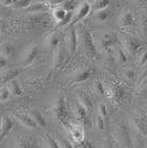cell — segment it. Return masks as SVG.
Returning <instances> with one entry per match:
<instances>
[{
  "label": "cell",
  "instance_id": "30bf717a",
  "mask_svg": "<svg viewBox=\"0 0 147 148\" xmlns=\"http://www.w3.org/2000/svg\"><path fill=\"white\" fill-rule=\"evenodd\" d=\"M78 38H79V40L82 42V45L86 50V52H89L91 56L96 53V47H95L94 40H93V36L91 33H89L84 29H82L78 33Z\"/></svg>",
  "mask_w": 147,
  "mask_h": 148
},
{
  "label": "cell",
  "instance_id": "ba28073f",
  "mask_svg": "<svg viewBox=\"0 0 147 148\" xmlns=\"http://www.w3.org/2000/svg\"><path fill=\"white\" fill-rule=\"evenodd\" d=\"M67 130L72 143H81L85 139L84 126H82L81 124L71 122L70 125L67 127Z\"/></svg>",
  "mask_w": 147,
  "mask_h": 148
},
{
  "label": "cell",
  "instance_id": "f546056e",
  "mask_svg": "<svg viewBox=\"0 0 147 148\" xmlns=\"http://www.w3.org/2000/svg\"><path fill=\"white\" fill-rule=\"evenodd\" d=\"M123 76H124V79H125L126 81L133 82V81L136 80L137 73H136V71H135L134 68L127 66V68H125L124 70H123Z\"/></svg>",
  "mask_w": 147,
  "mask_h": 148
},
{
  "label": "cell",
  "instance_id": "ac0fdd59",
  "mask_svg": "<svg viewBox=\"0 0 147 148\" xmlns=\"http://www.w3.org/2000/svg\"><path fill=\"white\" fill-rule=\"evenodd\" d=\"M19 73H20V70H18V69H9V70L3 71L2 73L0 74V84H1V86L7 85L10 81L16 80V76Z\"/></svg>",
  "mask_w": 147,
  "mask_h": 148
},
{
  "label": "cell",
  "instance_id": "8d00e7d4",
  "mask_svg": "<svg viewBox=\"0 0 147 148\" xmlns=\"http://www.w3.org/2000/svg\"><path fill=\"white\" fill-rule=\"evenodd\" d=\"M72 144H73L74 148H95V146L92 143L90 140H86V139H84L81 143H72Z\"/></svg>",
  "mask_w": 147,
  "mask_h": 148
},
{
  "label": "cell",
  "instance_id": "f1b7e54d",
  "mask_svg": "<svg viewBox=\"0 0 147 148\" xmlns=\"http://www.w3.org/2000/svg\"><path fill=\"white\" fill-rule=\"evenodd\" d=\"M110 3H111L110 0H98V1L93 2L92 10H94V12L106 10L109 8V6H110Z\"/></svg>",
  "mask_w": 147,
  "mask_h": 148
},
{
  "label": "cell",
  "instance_id": "484cf974",
  "mask_svg": "<svg viewBox=\"0 0 147 148\" xmlns=\"http://www.w3.org/2000/svg\"><path fill=\"white\" fill-rule=\"evenodd\" d=\"M7 86L9 88L11 95H13L14 97H21V96L23 95V91H22V88L20 86V84H19V82L17 81V79L10 81V82L7 84Z\"/></svg>",
  "mask_w": 147,
  "mask_h": 148
},
{
  "label": "cell",
  "instance_id": "7a4b0ae2",
  "mask_svg": "<svg viewBox=\"0 0 147 148\" xmlns=\"http://www.w3.org/2000/svg\"><path fill=\"white\" fill-rule=\"evenodd\" d=\"M95 47H98L104 53H113V49L117 45V37L112 32H102L96 39H94Z\"/></svg>",
  "mask_w": 147,
  "mask_h": 148
},
{
  "label": "cell",
  "instance_id": "7c38bea8",
  "mask_svg": "<svg viewBox=\"0 0 147 148\" xmlns=\"http://www.w3.org/2000/svg\"><path fill=\"white\" fill-rule=\"evenodd\" d=\"M72 113H73V116L76 121V123L81 124L82 126L87 125L90 123V118H89V112L86 111L85 108L80 104V103H75L72 107Z\"/></svg>",
  "mask_w": 147,
  "mask_h": 148
},
{
  "label": "cell",
  "instance_id": "83f0119b",
  "mask_svg": "<svg viewBox=\"0 0 147 148\" xmlns=\"http://www.w3.org/2000/svg\"><path fill=\"white\" fill-rule=\"evenodd\" d=\"M138 30L143 39L147 38V16L146 14H142L138 22Z\"/></svg>",
  "mask_w": 147,
  "mask_h": 148
},
{
  "label": "cell",
  "instance_id": "ee69618b",
  "mask_svg": "<svg viewBox=\"0 0 147 148\" xmlns=\"http://www.w3.org/2000/svg\"><path fill=\"white\" fill-rule=\"evenodd\" d=\"M1 132H2V122H1V118H0V136H1Z\"/></svg>",
  "mask_w": 147,
  "mask_h": 148
},
{
  "label": "cell",
  "instance_id": "f35d334b",
  "mask_svg": "<svg viewBox=\"0 0 147 148\" xmlns=\"http://www.w3.org/2000/svg\"><path fill=\"white\" fill-rule=\"evenodd\" d=\"M33 1L31 0H17L14 2V6L18 7V8H23V9H28L29 7L32 5Z\"/></svg>",
  "mask_w": 147,
  "mask_h": 148
},
{
  "label": "cell",
  "instance_id": "2e32d148",
  "mask_svg": "<svg viewBox=\"0 0 147 148\" xmlns=\"http://www.w3.org/2000/svg\"><path fill=\"white\" fill-rule=\"evenodd\" d=\"M76 99H78L76 102L80 103L89 113L93 110L92 99L90 97V95L86 92H84V91H78V93H76Z\"/></svg>",
  "mask_w": 147,
  "mask_h": 148
},
{
  "label": "cell",
  "instance_id": "3957f363",
  "mask_svg": "<svg viewBox=\"0 0 147 148\" xmlns=\"http://www.w3.org/2000/svg\"><path fill=\"white\" fill-rule=\"evenodd\" d=\"M121 47L127 56H133L138 51V49H141L142 41L139 38L132 34H123L121 37Z\"/></svg>",
  "mask_w": 147,
  "mask_h": 148
},
{
  "label": "cell",
  "instance_id": "52a82bcc",
  "mask_svg": "<svg viewBox=\"0 0 147 148\" xmlns=\"http://www.w3.org/2000/svg\"><path fill=\"white\" fill-rule=\"evenodd\" d=\"M92 11V3L91 2H81L79 7L75 9V11L73 12V16H72V20L70 22V25L69 27H73L74 25H76L78 22L82 21L83 19L87 17V14Z\"/></svg>",
  "mask_w": 147,
  "mask_h": 148
},
{
  "label": "cell",
  "instance_id": "603a6c76",
  "mask_svg": "<svg viewBox=\"0 0 147 148\" xmlns=\"http://www.w3.org/2000/svg\"><path fill=\"white\" fill-rule=\"evenodd\" d=\"M30 116L32 117V119L36 122V124L38 125V127H43L45 128L47 127V121L43 116V114L41 112L37 110V108H32L30 112H29Z\"/></svg>",
  "mask_w": 147,
  "mask_h": 148
},
{
  "label": "cell",
  "instance_id": "ab89813d",
  "mask_svg": "<svg viewBox=\"0 0 147 148\" xmlns=\"http://www.w3.org/2000/svg\"><path fill=\"white\" fill-rule=\"evenodd\" d=\"M147 80V65L143 68V72L141 73V75L138 76V80H137V84L141 85L143 82H145Z\"/></svg>",
  "mask_w": 147,
  "mask_h": 148
},
{
  "label": "cell",
  "instance_id": "4316f807",
  "mask_svg": "<svg viewBox=\"0 0 147 148\" xmlns=\"http://www.w3.org/2000/svg\"><path fill=\"white\" fill-rule=\"evenodd\" d=\"M14 54V47L10 42H3L0 44V56L9 59Z\"/></svg>",
  "mask_w": 147,
  "mask_h": 148
},
{
  "label": "cell",
  "instance_id": "1f68e13d",
  "mask_svg": "<svg viewBox=\"0 0 147 148\" xmlns=\"http://www.w3.org/2000/svg\"><path fill=\"white\" fill-rule=\"evenodd\" d=\"M55 139H56V142L59 144L60 148H74L72 142L69 140L65 137H63V136H56Z\"/></svg>",
  "mask_w": 147,
  "mask_h": 148
},
{
  "label": "cell",
  "instance_id": "cb8c5ba5",
  "mask_svg": "<svg viewBox=\"0 0 147 148\" xmlns=\"http://www.w3.org/2000/svg\"><path fill=\"white\" fill-rule=\"evenodd\" d=\"M49 8V2H32V5L27 9V11L30 13H42L48 11Z\"/></svg>",
  "mask_w": 147,
  "mask_h": 148
},
{
  "label": "cell",
  "instance_id": "9c48e42d",
  "mask_svg": "<svg viewBox=\"0 0 147 148\" xmlns=\"http://www.w3.org/2000/svg\"><path fill=\"white\" fill-rule=\"evenodd\" d=\"M116 142L125 148H129L132 146V139H131V135H129L128 128L124 125V124L120 123L116 126Z\"/></svg>",
  "mask_w": 147,
  "mask_h": 148
},
{
  "label": "cell",
  "instance_id": "d6986e66",
  "mask_svg": "<svg viewBox=\"0 0 147 148\" xmlns=\"http://www.w3.org/2000/svg\"><path fill=\"white\" fill-rule=\"evenodd\" d=\"M40 148H60L55 137L50 134H44L40 139Z\"/></svg>",
  "mask_w": 147,
  "mask_h": 148
},
{
  "label": "cell",
  "instance_id": "d590c367",
  "mask_svg": "<svg viewBox=\"0 0 147 148\" xmlns=\"http://www.w3.org/2000/svg\"><path fill=\"white\" fill-rule=\"evenodd\" d=\"M105 119L106 118L102 117L101 115H96V117H95V125H96V128L98 130H101V132H103L105 130Z\"/></svg>",
  "mask_w": 147,
  "mask_h": 148
},
{
  "label": "cell",
  "instance_id": "7402d4cb",
  "mask_svg": "<svg viewBox=\"0 0 147 148\" xmlns=\"http://www.w3.org/2000/svg\"><path fill=\"white\" fill-rule=\"evenodd\" d=\"M133 125H134L135 130H137L142 135H146L147 134V118L138 116L134 117L133 119Z\"/></svg>",
  "mask_w": 147,
  "mask_h": 148
},
{
  "label": "cell",
  "instance_id": "8992f818",
  "mask_svg": "<svg viewBox=\"0 0 147 148\" xmlns=\"http://www.w3.org/2000/svg\"><path fill=\"white\" fill-rule=\"evenodd\" d=\"M64 43L67 47V51L70 53V56H73L74 53L78 50V45H79V38H78V32L74 27H70L67 29L65 37H64Z\"/></svg>",
  "mask_w": 147,
  "mask_h": 148
},
{
  "label": "cell",
  "instance_id": "d4e9b609",
  "mask_svg": "<svg viewBox=\"0 0 147 148\" xmlns=\"http://www.w3.org/2000/svg\"><path fill=\"white\" fill-rule=\"evenodd\" d=\"M1 122H2V132H1L0 138H3L5 136H7L11 132V130L13 128V125H14V122L10 116H3L1 118Z\"/></svg>",
  "mask_w": 147,
  "mask_h": 148
},
{
  "label": "cell",
  "instance_id": "ffe728a7",
  "mask_svg": "<svg viewBox=\"0 0 147 148\" xmlns=\"http://www.w3.org/2000/svg\"><path fill=\"white\" fill-rule=\"evenodd\" d=\"M61 41L62 40L61 38H60V34L58 32H53V33H51L49 37L45 39V45L48 47V49L51 52H53L55 50V48L61 43Z\"/></svg>",
  "mask_w": 147,
  "mask_h": 148
},
{
  "label": "cell",
  "instance_id": "44dd1931",
  "mask_svg": "<svg viewBox=\"0 0 147 148\" xmlns=\"http://www.w3.org/2000/svg\"><path fill=\"white\" fill-rule=\"evenodd\" d=\"M113 56H114V58H115V60L118 62V64H121V65L127 64L128 58H127L126 52L122 49L121 45H116V47L113 49Z\"/></svg>",
  "mask_w": 147,
  "mask_h": 148
},
{
  "label": "cell",
  "instance_id": "e0dca14e",
  "mask_svg": "<svg viewBox=\"0 0 147 148\" xmlns=\"http://www.w3.org/2000/svg\"><path fill=\"white\" fill-rule=\"evenodd\" d=\"M94 74V70L91 68H84L79 70L76 73L73 75L72 79V83H82L85 82L86 80H89L91 76Z\"/></svg>",
  "mask_w": 147,
  "mask_h": 148
},
{
  "label": "cell",
  "instance_id": "b9f144b4",
  "mask_svg": "<svg viewBox=\"0 0 147 148\" xmlns=\"http://www.w3.org/2000/svg\"><path fill=\"white\" fill-rule=\"evenodd\" d=\"M101 148H114V146H113V143L111 142L110 139H106L102 143V147Z\"/></svg>",
  "mask_w": 147,
  "mask_h": 148
},
{
  "label": "cell",
  "instance_id": "d6a6232c",
  "mask_svg": "<svg viewBox=\"0 0 147 148\" xmlns=\"http://www.w3.org/2000/svg\"><path fill=\"white\" fill-rule=\"evenodd\" d=\"M136 63H137V66H139V68L146 66L147 65V51L146 50H143L141 53L137 56Z\"/></svg>",
  "mask_w": 147,
  "mask_h": 148
},
{
  "label": "cell",
  "instance_id": "e575fe53",
  "mask_svg": "<svg viewBox=\"0 0 147 148\" xmlns=\"http://www.w3.org/2000/svg\"><path fill=\"white\" fill-rule=\"evenodd\" d=\"M94 90L98 93V95L104 96L105 95V84H103V82L101 80H95L94 82Z\"/></svg>",
  "mask_w": 147,
  "mask_h": 148
},
{
  "label": "cell",
  "instance_id": "5bb4252c",
  "mask_svg": "<svg viewBox=\"0 0 147 148\" xmlns=\"http://www.w3.org/2000/svg\"><path fill=\"white\" fill-rule=\"evenodd\" d=\"M14 148H40V143H38L32 136H19L16 140Z\"/></svg>",
  "mask_w": 147,
  "mask_h": 148
},
{
  "label": "cell",
  "instance_id": "4dcf8cb0",
  "mask_svg": "<svg viewBox=\"0 0 147 148\" xmlns=\"http://www.w3.org/2000/svg\"><path fill=\"white\" fill-rule=\"evenodd\" d=\"M109 18H110V12L107 10H102V11L94 12V20L100 22V23L106 22L109 20Z\"/></svg>",
  "mask_w": 147,
  "mask_h": 148
},
{
  "label": "cell",
  "instance_id": "277c9868",
  "mask_svg": "<svg viewBox=\"0 0 147 148\" xmlns=\"http://www.w3.org/2000/svg\"><path fill=\"white\" fill-rule=\"evenodd\" d=\"M69 56H70V53H69L67 47H65V43H64V40H63V41H61V43L55 48L54 51L52 52L53 65L58 69L64 66L67 64Z\"/></svg>",
  "mask_w": 147,
  "mask_h": 148
},
{
  "label": "cell",
  "instance_id": "7bdbcfd3",
  "mask_svg": "<svg viewBox=\"0 0 147 148\" xmlns=\"http://www.w3.org/2000/svg\"><path fill=\"white\" fill-rule=\"evenodd\" d=\"M3 6L6 7H11V6H14V2H16V0H2V1H0Z\"/></svg>",
  "mask_w": 147,
  "mask_h": 148
},
{
  "label": "cell",
  "instance_id": "60d3db41",
  "mask_svg": "<svg viewBox=\"0 0 147 148\" xmlns=\"http://www.w3.org/2000/svg\"><path fill=\"white\" fill-rule=\"evenodd\" d=\"M8 64H9L8 59H6V58H3V56H0V70H3L5 68H7Z\"/></svg>",
  "mask_w": 147,
  "mask_h": 148
},
{
  "label": "cell",
  "instance_id": "4fadbf2b",
  "mask_svg": "<svg viewBox=\"0 0 147 148\" xmlns=\"http://www.w3.org/2000/svg\"><path fill=\"white\" fill-rule=\"evenodd\" d=\"M14 119L20 123L23 127L29 128V130H36L38 128V125L36 124V122L32 119V117L30 116L29 113H25V112H16L13 114Z\"/></svg>",
  "mask_w": 147,
  "mask_h": 148
},
{
  "label": "cell",
  "instance_id": "9a60e30c",
  "mask_svg": "<svg viewBox=\"0 0 147 148\" xmlns=\"http://www.w3.org/2000/svg\"><path fill=\"white\" fill-rule=\"evenodd\" d=\"M134 22H135L134 13H133V11H131V10L124 11L118 17V25H120L121 28H124V29L132 27V25H134Z\"/></svg>",
  "mask_w": 147,
  "mask_h": 148
},
{
  "label": "cell",
  "instance_id": "836d02e7",
  "mask_svg": "<svg viewBox=\"0 0 147 148\" xmlns=\"http://www.w3.org/2000/svg\"><path fill=\"white\" fill-rule=\"evenodd\" d=\"M10 96H11V93L7 85L0 87V102H7L10 99Z\"/></svg>",
  "mask_w": 147,
  "mask_h": 148
},
{
  "label": "cell",
  "instance_id": "6da1fadb",
  "mask_svg": "<svg viewBox=\"0 0 147 148\" xmlns=\"http://www.w3.org/2000/svg\"><path fill=\"white\" fill-rule=\"evenodd\" d=\"M53 114L56 119L62 124V126L67 130V127L70 125V107L67 104V101L63 94H59L55 99L53 106H52Z\"/></svg>",
  "mask_w": 147,
  "mask_h": 148
},
{
  "label": "cell",
  "instance_id": "74e56055",
  "mask_svg": "<svg viewBox=\"0 0 147 148\" xmlns=\"http://www.w3.org/2000/svg\"><path fill=\"white\" fill-rule=\"evenodd\" d=\"M98 115H101L102 117H104V118L107 117V107H106L105 103H103V102H100V103H98Z\"/></svg>",
  "mask_w": 147,
  "mask_h": 148
},
{
  "label": "cell",
  "instance_id": "8fae6325",
  "mask_svg": "<svg viewBox=\"0 0 147 148\" xmlns=\"http://www.w3.org/2000/svg\"><path fill=\"white\" fill-rule=\"evenodd\" d=\"M105 96L110 101H112L113 103L118 104V103H121V101L123 99L124 90L120 85H117V84L109 85V86L105 85Z\"/></svg>",
  "mask_w": 147,
  "mask_h": 148
},
{
  "label": "cell",
  "instance_id": "5b68a950",
  "mask_svg": "<svg viewBox=\"0 0 147 148\" xmlns=\"http://www.w3.org/2000/svg\"><path fill=\"white\" fill-rule=\"evenodd\" d=\"M39 52H40V49L37 44L31 43L29 44L25 50L22 52L21 54V58H20V62H21V65L22 66H30L33 62L36 61V59L39 56Z\"/></svg>",
  "mask_w": 147,
  "mask_h": 148
}]
</instances>
